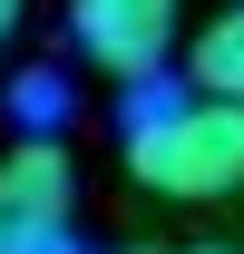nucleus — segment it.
I'll return each mask as SVG.
<instances>
[{"mask_svg":"<svg viewBox=\"0 0 244 254\" xmlns=\"http://www.w3.org/2000/svg\"><path fill=\"white\" fill-rule=\"evenodd\" d=\"M68 49L98 78L147 88L166 68V49H176V0H68Z\"/></svg>","mask_w":244,"mask_h":254,"instance_id":"3","label":"nucleus"},{"mask_svg":"<svg viewBox=\"0 0 244 254\" xmlns=\"http://www.w3.org/2000/svg\"><path fill=\"white\" fill-rule=\"evenodd\" d=\"M127 176L176 205H215L244 186V98H176L137 88L127 108Z\"/></svg>","mask_w":244,"mask_h":254,"instance_id":"1","label":"nucleus"},{"mask_svg":"<svg viewBox=\"0 0 244 254\" xmlns=\"http://www.w3.org/2000/svg\"><path fill=\"white\" fill-rule=\"evenodd\" d=\"M147 254H235V245H147Z\"/></svg>","mask_w":244,"mask_h":254,"instance_id":"6","label":"nucleus"},{"mask_svg":"<svg viewBox=\"0 0 244 254\" xmlns=\"http://www.w3.org/2000/svg\"><path fill=\"white\" fill-rule=\"evenodd\" d=\"M20 10H30V0H0V49H10V30H20Z\"/></svg>","mask_w":244,"mask_h":254,"instance_id":"5","label":"nucleus"},{"mask_svg":"<svg viewBox=\"0 0 244 254\" xmlns=\"http://www.w3.org/2000/svg\"><path fill=\"white\" fill-rule=\"evenodd\" d=\"M185 78H195V98H244V0L225 10V20H205V30H195Z\"/></svg>","mask_w":244,"mask_h":254,"instance_id":"4","label":"nucleus"},{"mask_svg":"<svg viewBox=\"0 0 244 254\" xmlns=\"http://www.w3.org/2000/svg\"><path fill=\"white\" fill-rule=\"evenodd\" d=\"M78 215V176H68L59 137H20L0 157V254H68Z\"/></svg>","mask_w":244,"mask_h":254,"instance_id":"2","label":"nucleus"}]
</instances>
